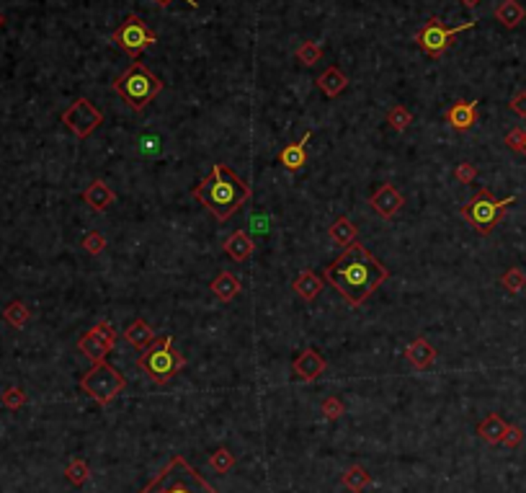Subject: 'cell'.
<instances>
[{"instance_id": "cell-29", "label": "cell", "mask_w": 526, "mask_h": 493, "mask_svg": "<svg viewBox=\"0 0 526 493\" xmlns=\"http://www.w3.org/2000/svg\"><path fill=\"white\" fill-rule=\"evenodd\" d=\"M387 124H390L395 132H405V129L413 124V114H410L405 106H392L390 111H387Z\"/></svg>"}, {"instance_id": "cell-27", "label": "cell", "mask_w": 526, "mask_h": 493, "mask_svg": "<svg viewBox=\"0 0 526 493\" xmlns=\"http://www.w3.org/2000/svg\"><path fill=\"white\" fill-rule=\"evenodd\" d=\"M3 318L8 320L13 328H24L28 320H31V310H28L26 305L21 300H13L6 305V310H3Z\"/></svg>"}, {"instance_id": "cell-19", "label": "cell", "mask_w": 526, "mask_h": 493, "mask_svg": "<svg viewBox=\"0 0 526 493\" xmlns=\"http://www.w3.org/2000/svg\"><path fill=\"white\" fill-rule=\"evenodd\" d=\"M508 424L500 419L498 413H488L485 419L477 424V434H480L482 442H488V444H503V434H506Z\"/></svg>"}, {"instance_id": "cell-35", "label": "cell", "mask_w": 526, "mask_h": 493, "mask_svg": "<svg viewBox=\"0 0 526 493\" xmlns=\"http://www.w3.org/2000/svg\"><path fill=\"white\" fill-rule=\"evenodd\" d=\"M24 403H26V393H24L21 387H8V390L3 393V406H8L10 411H19Z\"/></svg>"}, {"instance_id": "cell-7", "label": "cell", "mask_w": 526, "mask_h": 493, "mask_svg": "<svg viewBox=\"0 0 526 493\" xmlns=\"http://www.w3.org/2000/svg\"><path fill=\"white\" fill-rule=\"evenodd\" d=\"M83 393H88L99 406H109L111 401H117V395L127 387V380L121 372H117L106 362H96V365L80 377Z\"/></svg>"}, {"instance_id": "cell-3", "label": "cell", "mask_w": 526, "mask_h": 493, "mask_svg": "<svg viewBox=\"0 0 526 493\" xmlns=\"http://www.w3.org/2000/svg\"><path fill=\"white\" fill-rule=\"evenodd\" d=\"M111 88H114L117 96H121V99L127 101L129 109L142 111L147 103H153V101L160 96V91H163V81H160L147 65L132 62L127 70L114 81Z\"/></svg>"}, {"instance_id": "cell-9", "label": "cell", "mask_w": 526, "mask_h": 493, "mask_svg": "<svg viewBox=\"0 0 526 493\" xmlns=\"http://www.w3.org/2000/svg\"><path fill=\"white\" fill-rule=\"evenodd\" d=\"M467 28H475V21H467L462 26L449 28L444 26V21L439 19V16H431V19L426 21V26L416 34V42L428 57H441L446 49H449V44L454 42V37L467 31Z\"/></svg>"}, {"instance_id": "cell-10", "label": "cell", "mask_w": 526, "mask_h": 493, "mask_svg": "<svg viewBox=\"0 0 526 493\" xmlns=\"http://www.w3.org/2000/svg\"><path fill=\"white\" fill-rule=\"evenodd\" d=\"M101 122H103V114H101L88 99L73 101L70 109L62 111V124L73 132L75 137H80V140L91 137L93 129L99 127Z\"/></svg>"}, {"instance_id": "cell-4", "label": "cell", "mask_w": 526, "mask_h": 493, "mask_svg": "<svg viewBox=\"0 0 526 493\" xmlns=\"http://www.w3.org/2000/svg\"><path fill=\"white\" fill-rule=\"evenodd\" d=\"M139 493H219L204 481L183 457H173L171 462L155 475Z\"/></svg>"}, {"instance_id": "cell-41", "label": "cell", "mask_w": 526, "mask_h": 493, "mask_svg": "<svg viewBox=\"0 0 526 493\" xmlns=\"http://www.w3.org/2000/svg\"><path fill=\"white\" fill-rule=\"evenodd\" d=\"M266 225H269V219H266V222H263L261 217H253V219H251V228H253L255 233H266V230H269Z\"/></svg>"}, {"instance_id": "cell-34", "label": "cell", "mask_w": 526, "mask_h": 493, "mask_svg": "<svg viewBox=\"0 0 526 493\" xmlns=\"http://www.w3.org/2000/svg\"><path fill=\"white\" fill-rule=\"evenodd\" d=\"M320 411H323V416H325L328 421H338L346 413V406L338 401V398H325L323 406H320Z\"/></svg>"}, {"instance_id": "cell-2", "label": "cell", "mask_w": 526, "mask_h": 493, "mask_svg": "<svg viewBox=\"0 0 526 493\" xmlns=\"http://www.w3.org/2000/svg\"><path fill=\"white\" fill-rule=\"evenodd\" d=\"M251 197H253L251 183L237 178L225 163H214L212 174L194 186V199L201 207H207L219 222L232 217L245 201H251Z\"/></svg>"}, {"instance_id": "cell-45", "label": "cell", "mask_w": 526, "mask_h": 493, "mask_svg": "<svg viewBox=\"0 0 526 493\" xmlns=\"http://www.w3.org/2000/svg\"><path fill=\"white\" fill-rule=\"evenodd\" d=\"M524 156H526V140H524Z\"/></svg>"}, {"instance_id": "cell-1", "label": "cell", "mask_w": 526, "mask_h": 493, "mask_svg": "<svg viewBox=\"0 0 526 493\" xmlns=\"http://www.w3.org/2000/svg\"><path fill=\"white\" fill-rule=\"evenodd\" d=\"M323 276L328 284L336 287L343 300H348L351 308H362L372 297L374 290L390 276V269H384L369 253V248L356 240L351 246H346V251L328 266Z\"/></svg>"}, {"instance_id": "cell-8", "label": "cell", "mask_w": 526, "mask_h": 493, "mask_svg": "<svg viewBox=\"0 0 526 493\" xmlns=\"http://www.w3.org/2000/svg\"><path fill=\"white\" fill-rule=\"evenodd\" d=\"M111 42L119 47V49H124L129 57H139L145 49L155 47L158 37H155V31L147 26L145 21L139 19L137 13H129L127 19L121 21V26L111 34Z\"/></svg>"}, {"instance_id": "cell-37", "label": "cell", "mask_w": 526, "mask_h": 493, "mask_svg": "<svg viewBox=\"0 0 526 493\" xmlns=\"http://www.w3.org/2000/svg\"><path fill=\"white\" fill-rule=\"evenodd\" d=\"M524 140H526L524 129H511L506 135V145L511 147L514 153H524Z\"/></svg>"}, {"instance_id": "cell-28", "label": "cell", "mask_w": 526, "mask_h": 493, "mask_svg": "<svg viewBox=\"0 0 526 493\" xmlns=\"http://www.w3.org/2000/svg\"><path fill=\"white\" fill-rule=\"evenodd\" d=\"M209 467L214 470V473H219V475H225V473H230L232 467H235V455L230 452V449H225V447H219L214 455L209 457Z\"/></svg>"}, {"instance_id": "cell-25", "label": "cell", "mask_w": 526, "mask_h": 493, "mask_svg": "<svg viewBox=\"0 0 526 493\" xmlns=\"http://www.w3.org/2000/svg\"><path fill=\"white\" fill-rule=\"evenodd\" d=\"M330 237L336 240L338 246H351L356 243V237H359V228H356L354 222L348 217H338L333 225H330Z\"/></svg>"}, {"instance_id": "cell-26", "label": "cell", "mask_w": 526, "mask_h": 493, "mask_svg": "<svg viewBox=\"0 0 526 493\" xmlns=\"http://www.w3.org/2000/svg\"><path fill=\"white\" fill-rule=\"evenodd\" d=\"M341 483H343V488H348L351 493H362L366 485L372 483V475H369L366 467L354 465V467H348V470L341 475Z\"/></svg>"}, {"instance_id": "cell-18", "label": "cell", "mask_w": 526, "mask_h": 493, "mask_svg": "<svg viewBox=\"0 0 526 493\" xmlns=\"http://www.w3.org/2000/svg\"><path fill=\"white\" fill-rule=\"evenodd\" d=\"M405 359H408L416 369H426V367H431L436 362V349L428 344L426 338H416V341L408 344V349H405Z\"/></svg>"}, {"instance_id": "cell-21", "label": "cell", "mask_w": 526, "mask_h": 493, "mask_svg": "<svg viewBox=\"0 0 526 493\" xmlns=\"http://www.w3.org/2000/svg\"><path fill=\"white\" fill-rule=\"evenodd\" d=\"M124 338H127V341L135 349L145 351V349L150 346V344H153L158 336H155V331L150 328V323H147V320L137 318L135 323H129V326H127V331H124Z\"/></svg>"}, {"instance_id": "cell-40", "label": "cell", "mask_w": 526, "mask_h": 493, "mask_svg": "<svg viewBox=\"0 0 526 493\" xmlns=\"http://www.w3.org/2000/svg\"><path fill=\"white\" fill-rule=\"evenodd\" d=\"M139 150H145V153H158V137H139Z\"/></svg>"}, {"instance_id": "cell-43", "label": "cell", "mask_w": 526, "mask_h": 493, "mask_svg": "<svg viewBox=\"0 0 526 493\" xmlns=\"http://www.w3.org/2000/svg\"><path fill=\"white\" fill-rule=\"evenodd\" d=\"M462 3L467 6V8H475V6H480L482 0H462Z\"/></svg>"}, {"instance_id": "cell-5", "label": "cell", "mask_w": 526, "mask_h": 493, "mask_svg": "<svg viewBox=\"0 0 526 493\" xmlns=\"http://www.w3.org/2000/svg\"><path fill=\"white\" fill-rule=\"evenodd\" d=\"M137 367H139L155 385H168L173 377L186 367V356L173 346L171 336H160V338H155L153 344L139 354Z\"/></svg>"}, {"instance_id": "cell-20", "label": "cell", "mask_w": 526, "mask_h": 493, "mask_svg": "<svg viewBox=\"0 0 526 493\" xmlns=\"http://www.w3.org/2000/svg\"><path fill=\"white\" fill-rule=\"evenodd\" d=\"M315 85H318L320 91L325 93L328 99H336V96H341V93L346 91V85H348V78H346L338 67H328L325 73H320L318 78H315Z\"/></svg>"}, {"instance_id": "cell-13", "label": "cell", "mask_w": 526, "mask_h": 493, "mask_svg": "<svg viewBox=\"0 0 526 493\" xmlns=\"http://www.w3.org/2000/svg\"><path fill=\"white\" fill-rule=\"evenodd\" d=\"M369 204L374 207V212L380 215V217H395L400 210H402V204H405V199H402V194L392 186V183H382L380 189L369 197Z\"/></svg>"}, {"instance_id": "cell-23", "label": "cell", "mask_w": 526, "mask_h": 493, "mask_svg": "<svg viewBox=\"0 0 526 493\" xmlns=\"http://www.w3.org/2000/svg\"><path fill=\"white\" fill-rule=\"evenodd\" d=\"M526 19V10L518 0H500L495 8V21H500L506 28H516Z\"/></svg>"}, {"instance_id": "cell-32", "label": "cell", "mask_w": 526, "mask_h": 493, "mask_svg": "<svg viewBox=\"0 0 526 493\" xmlns=\"http://www.w3.org/2000/svg\"><path fill=\"white\" fill-rule=\"evenodd\" d=\"M500 284H503V287H506L511 294H516V292H521V290L526 287V274L521 271V269H516V266H514V269H508L506 274L500 276Z\"/></svg>"}, {"instance_id": "cell-6", "label": "cell", "mask_w": 526, "mask_h": 493, "mask_svg": "<svg viewBox=\"0 0 526 493\" xmlns=\"http://www.w3.org/2000/svg\"><path fill=\"white\" fill-rule=\"evenodd\" d=\"M516 201V197H506V199H495L488 189H480L467 204L462 207V217L470 222L475 233L488 235L500 219L506 217V210Z\"/></svg>"}, {"instance_id": "cell-33", "label": "cell", "mask_w": 526, "mask_h": 493, "mask_svg": "<svg viewBox=\"0 0 526 493\" xmlns=\"http://www.w3.org/2000/svg\"><path fill=\"white\" fill-rule=\"evenodd\" d=\"M83 248H85L91 256H101V253L106 251V237L101 235L99 230H91L88 235L83 237Z\"/></svg>"}, {"instance_id": "cell-11", "label": "cell", "mask_w": 526, "mask_h": 493, "mask_svg": "<svg viewBox=\"0 0 526 493\" xmlns=\"http://www.w3.org/2000/svg\"><path fill=\"white\" fill-rule=\"evenodd\" d=\"M114 344H117V331H114L111 323L101 320V323H96V326L78 341V349L96 365V362H103V359H106V354L114 349Z\"/></svg>"}, {"instance_id": "cell-15", "label": "cell", "mask_w": 526, "mask_h": 493, "mask_svg": "<svg viewBox=\"0 0 526 493\" xmlns=\"http://www.w3.org/2000/svg\"><path fill=\"white\" fill-rule=\"evenodd\" d=\"M309 137H312V132H305L300 142H291V145H287L282 153H279V163H282L287 171L297 174L302 165L307 163V142H309Z\"/></svg>"}, {"instance_id": "cell-39", "label": "cell", "mask_w": 526, "mask_h": 493, "mask_svg": "<svg viewBox=\"0 0 526 493\" xmlns=\"http://www.w3.org/2000/svg\"><path fill=\"white\" fill-rule=\"evenodd\" d=\"M511 111L516 114V117H521V119H526V91H518L514 99H511Z\"/></svg>"}, {"instance_id": "cell-31", "label": "cell", "mask_w": 526, "mask_h": 493, "mask_svg": "<svg viewBox=\"0 0 526 493\" xmlns=\"http://www.w3.org/2000/svg\"><path fill=\"white\" fill-rule=\"evenodd\" d=\"M294 57H297L302 65H315V62H320V57H323V49H320L318 42H302V44L297 47Z\"/></svg>"}, {"instance_id": "cell-12", "label": "cell", "mask_w": 526, "mask_h": 493, "mask_svg": "<svg viewBox=\"0 0 526 493\" xmlns=\"http://www.w3.org/2000/svg\"><path fill=\"white\" fill-rule=\"evenodd\" d=\"M328 369V362L320 356L318 349H305L294 362H291V372L305 380V383H315L323 372Z\"/></svg>"}, {"instance_id": "cell-36", "label": "cell", "mask_w": 526, "mask_h": 493, "mask_svg": "<svg viewBox=\"0 0 526 493\" xmlns=\"http://www.w3.org/2000/svg\"><path fill=\"white\" fill-rule=\"evenodd\" d=\"M454 176H457V181L459 183H472L475 181V176H477V168L464 160V163H459L457 168H454Z\"/></svg>"}, {"instance_id": "cell-44", "label": "cell", "mask_w": 526, "mask_h": 493, "mask_svg": "<svg viewBox=\"0 0 526 493\" xmlns=\"http://www.w3.org/2000/svg\"><path fill=\"white\" fill-rule=\"evenodd\" d=\"M3 21H6V19H3V13H0V26H3Z\"/></svg>"}, {"instance_id": "cell-42", "label": "cell", "mask_w": 526, "mask_h": 493, "mask_svg": "<svg viewBox=\"0 0 526 493\" xmlns=\"http://www.w3.org/2000/svg\"><path fill=\"white\" fill-rule=\"evenodd\" d=\"M155 3H158V6H163V8L171 6V0H155ZM186 3H189L191 8H199V3H196V0H186Z\"/></svg>"}, {"instance_id": "cell-16", "label": "cell", "mask_w": 526, "mask_h": 493, "mask_svg": "<svg viewBox=\"0 0 526 493\" xmlns=\"http://www.w3.org/2000/svg\"><path fill=\"white\" fill-rule=\"evenodd\" d=\"M83 199H85V204L91 207L93 212H106L114 204V192L109 189V183H103L101 178H96V181H91V186L83 192Z\"/></svg>"}, {"instance_id": "cell-14", "label": "cell", "mask_w": 526, "mask_h": 493, "mask_svg": "<svg viewBox=\"0 0 526 493\" xmlns=\"http://www.w3.org/2000/svg\"><path fill=\"white\" fill-rule=\"evenodd\" d=\"M444 119L452 129L467 132V129H472L477 124V103H475V101H457V103H452V106L446 109Z\"/></svg>"}, {"instance_id": "cell-38", "label": "cell", "mask_w": 526, "mask_h": 493, "mask_svg": "<svg viewBox=\"0 0 526 493\" xmlns=\"http://www.w3.org/2000/svg\"><path fill=\"white\" fill-rule=\"evenodd\" d=\"M521 442H524V431L518 429V426H508L506 434H503V444H506L508 449H516Z\"/></svg>"}, {"instance_id": "cell-24", "label": "cell", "mask_w": 526, "mask_h": 493, "mask_svg": "<svg viewBox=\"0 0 526 493\" xmlns=\"http://www.w3.org/2000/svg\"><path fill=\"white\" fill-rule=\"evenodd\" d=\"M209 290L214 292V297L222 302H232L240 294V282L235 279V274H230V271H222V274L214 279V282L209 284Z\"/></svg>"}, {"instance_id": "cell-17", "label": "cell", "mask_w": 526, "mask_h": 493, "mask_svg": "<svg viewBox=\"0 0 526 493\" xmlns=\"http://www.w3.org/2000/svg\"><path fill=\"white\" fill-rule=\"evenodd\" d=\"M253 251H255L253 237L248 235L245 230H235V233L225 240V253L232 258V261H248V258L253 256Z\"/></svg>"}, {"instance_id": "cell-30", "label": "cell", "mask_w": 526, "mask_h": 493, "mask_svg": "<svg viewBox=\"0 0 526 493\" xmlns=\"http://www.w3.org/2000/svg\"><path fill=\"white\" fill-rule=\"evenodd\" d=\"M65 475H67V481H70L73 485H83L88 478H91V467H88L85 460H73L70 465L65 467Z\"/></svg>"}, {"instance_id": "cell-22", "label": "cell", "mask_w": 526, "mask_h": 493, "mask_svg": "<svg viewBox=\"0 0 526 493\" xmlns=\"http://www.w3.org/2000/svg\"><path fill=\"white\" fill-rule=\"evenodd\" d=\"M291 290L300 294L305 302H312V300H318V294L323 292V279H320L315 271H302V274L294 279Z\"/></svg>"}]
</instances>
